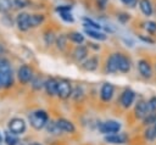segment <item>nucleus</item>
Segmentation results:
<instances>
[{"label": "nucleus", "instance_id": "obj_17", "mask_svg": "<svg viewBox=\"0 0 156 145\" xmlns=\"http://www.w3.org/2000/svg\"><path fill=\"white\" fill-rule=\"evenodd\" d=\"M134 113H135V117L141 119V118H145L147 115H149V110H147V104L146 101H138V104L135 105V108H134Z\"/></svg>", "mask_w": 156, "mask_h": 145}, {"label": "nucleus", "instance_id": "obj_30", "mask_svg": "<svg viewBox=\"0 0 156 145\" xmlns=\"http://www.w3.org/2000/svg\"><path fill=\"white\" fill-rule=\"evenodd\" d=\"M44 83H45V80H43L39 76H38V77H33V79L30 80L32 88H33L34 90H40L41 88H44Z\"/></svg>", "mask_w": 156, "mask_h": 145}, {"label": "nucleus", "instance_id": "obj_18", "mask_svg": "<svg viewBox=\"0 0 156 145\" xmlns=\"http://www.w3.org/2000/svg\"><path fill=\"white\" fill-rule=\"evenodd\" d=\"M128 136L123 133H115V134H108L105 136V141L110 144H124L127 143Z\"/></svg>", "mask_w": 156, "mask_h": 145}, {"label": "nucleus", "instance_id": "obj_43", "mask_svg": "<svg viewBox=\"0 0 156 145\" xmlns=\"http://www.w3.org/2000/svg\"><path fill=\"white\" fill-rule=\"evenodd\" d=\"M88 48L94 49V50H99V49H100V45H96V44H94V43H88Z\"/></svg>", "mask_w": 156, "mask_h": 145}, {"label": "nucleus", "instance_id": "obj_27", "mask_svg": "<svg viewBox=\"0 0 156 145\" xmlns=\"http://www.w3.org/2000/svg\"><path fill=\"white\" fill-rule=\"evenodd\" d=\"M13 1V9L18 11H23L32 6V0H12Z\"/></svg>", "mask_w": 156, "mask_h": 145}, {"label": "nucleus", "instance_id": "obj_4", "mask_svg": "<svg viewBox=\"0 0 156 145\" xmlns=\"http://www.w3.org/2000/svg\"><path fill=\"white\" fill-rule=\"evenodd\" d=\"M99 130L102 133V134H115V133H118L121 130V124L117 122V121H113V119H108L106 122H102L99 124Z\"/></svg>", "mask_w": 156, "mask_h": 145}, {"label": "nucleus", "instance_id": "obj_8", "mask_svg": "<svg viewBox=\"0 0 156 145\" xmlns=\"http://www.w3.org/2000/svg\"><path fill=\"white\" fill-rule=\"evenodd\" d=\"M88 46H85V45H82V44H79V45H77L76 48H74V50L72 51V57H73V60L74 61H77V62H79V63H82L87 57H88Z\"/></svg>", "mask_w": 156, "mask_h": 145}, {"label": "nucleus", "instance_id": "obj_46", "mask_svg": "<svg viewBox=\"0 0 156 145\" xmlns=\"http://www.w3.org/2000/svg\"><path fill=\"white\" fill-rule=\"evenodd\" d=\"M152 126H154V127H155V129H156V121H155V123H154Z\"/></svg>", "mask_w": 156, "mask_h": 145}, {"label": "nucleus", "instance_id": "obj_33", "mask_svg": "<svg viewBox=\"0 0 156 145\" xmlns=\"http://www.w3.org/2000/svg\"><path fill=\"white\" fill-rule=\"evenodd\" d=\"M83 96H84V91H83L82 87H76V88L72 90V97H73L76 101L82 100Z\"/></svg>", "mask_w": 156, "mask_h": 145}, {"label": "nucleus", "instance_id": "obj_16", "mask_svg": "<svg viewBox=\"0 0 156 145\" xmlns=\"http://www.w3.org/2000/svg\"><path fill=\"white\" fill-rule=\"evenodd\" d=\"M56 123L62 133H74L76 132L74 124L66 118H58V119H56Z\"/></svg>", "mask_w": 156, "mask_h": 145}, {"label": "nucleus", "instance_id": "obj_9", "mask_svg": "<svg viewBox=\"0 0 156 145\" xmlns=\"http://www.w3.org/2000/svg\"><path fill=\"white\" fill-rule=\"evenodd\" d=\"M135 99V93L132 89H126L119 97V102L124 108H128L129 106H132V104L134 102Z\"/></svg>", "mask_w": 156, "mask_h": 145}, {"label": "nucleus", "instance_id": "obj_6", "mask_svg": "<svg viewBox=\"0 0 156 145\" xmlns=\"http://www.w3.org/2000/svg\"><path fill=\"white\" fill-rule=\"evenodd\" d=\"M57 96L62 100H66L69 96H72V87H71V83L68 80H66V79H60L58 80Z\"/></svg>", "mask_w": 156, "mask_h": 145}, {"label": "nucleus", "instance_id": "obj_44", "mask_svg": "<svg viewBox=\"0 0 156 145\" xmlns=\"http://www.w3.org/2000/svg\"><path fill=\"white\" fill-rule=\"evenodd\" d=\"M30 145H41V144H39V143H32Z\"/></svg>", "mask_w": 156, "mask_h": 145}, {"label": "nucleus", "instance_id": "obj_10", "mask_svg": "<svg viewBox=\"0 0 156 145\" xmlns=\"http://www.w3.org/2000/svg\"><path fill=\"white\" fill-rule=\"evenodd\" d=\"M138 71L144 78H151L152 77V67L149 61L146 60H139L138 61Z\"/></svg>", "mask_w": 156, "mask_h": 145}, {"label": "nucleus", "instance_id": "obj_25", "mask_svg": "<svg viewBox=\"0 0 156 145\" xmlns=\"http://www.w3.org/2000/svg\"><path fill=\"white\" fill-rule=\"evenodd\" d=\"M45 128H46L48 133H49V134H51V135H58V134H61V133H62V132H61V129L58 128V126H57L56 121H49V122L46 123Z\"/></svg>", "mask_w": 156, "mask_h": 145}, {"label": "nucleus", "instance_id": "obj_28", "mask_svg": "<svg viewBox=\"0 0 156 145\" xmlns=\"http://www.w3.org/2000/svg\"><path fill=\"white\" fill-rule=\"evenodd\" d=\"M83 27L84 28H90V29H99V30L102 28V26L100 23H98L96 21H94V19H91L89 17H84L83 18Z\"/></svg>", "mask_w": 156, "mask_h": 145}, {"label": "nucleus", "instance_id": "obj_3", "mask_svg": "<svg viewBox=\"0 0 156 145\" xmlns=\"http://www.w3.org/2000/svg\"><path fill=\"white\" fill-rule=\"evenodd\" d=\"M30 13L26 11H20L15 17V24L20 32H28L30 29Z\"/></svg>", "mask_w": 156, "mask_h": 145}, {"label": "nucleus", "instance_id": "obj_12", "mask_svg": "<svg viewBox=\"0 0 156 145\" xmlns=\"http://www.w3.org/2000/svg\"><path fill=\"white\" fill-rule=\"evenodd\" d=\"M117 57H118V71L122 73H128L132 67L130 60L121 52H117Z\"/></svg>", "mask_w": 156, "mask_h": 145}, {"label": "nucleus", "instance_id": "obj_37", "mask_svg": "<svg viewBox=\"0 0 156 145\" xmlns=\"http://www.w3.org/2000/svg\"><path fill=\"white\" fill-rule=\"evenodd\" d=\"M146 104H147L149 113H154L156 111V97H151L149 101H146Z\"/></svg>", "mask_w": 156, "mask_h": 145}, {"label": "nucleus", "instance_id": "obj_2", "mask_svg": "<svg viewBox=\"0 0 156 145\" xmlns=\"http://www.w3.org/2000/svg\"><path fill=\"white\" fill-rule=\"evenodd\" d=\"M28 122L34 129L40 130L45 128L46 123L49 122V116L44 110H35L28 115Z\"/></svg>", "mask_w": 156, "mask_h": 145}, {"label": "nucleus", "instance_id": "obj_15", "mask_svg": "<svg viewBox=\"0 0 156 145\" xmlns=\"http://www.w3.org/2000/svg\"><path fill=\"white\" fill-rule=\"evenodd\" d=\"M105 69L108 73H116V72H118V57H117V52L116 54H111L110 57L106 60Z\"/></svg>", "mask_w": 156, "mask_h": 145}, {"label": "nucleus", "instance_id": "obj_34", "mask_svg": "<svg viewBox=\"0 0 156 145\" xmlns=\"http://www.w3.org/2000/svg\"><path fill=\"white\" fill-rule=\"evenodd\" d=\"M143 26H144V28H145V30L147 33H150V34L156 33V22H154V21H146V22L143 23Z\"/></svg>", "mask_w": 156, "mask_h": 145}, {"label": "nucleus", "instance_id": "obj_19", "mask_svg": "<svg viewBox=\"0 0 156 145\" xmlns=\"http://www.w3.org/2000/svg\"><path fill=\"white\" fill-rule=\"evenodd\" d=\"M141 13L146 17H150L152 16L154 13V6H152V2L151 0H139V4H138Z\"/></svg>", "mask_w": 156, "mask_h": 145}, {"label": "nucleus", "instance_id": "obj_14", "mask_svg": "<svg viewBox=\"0 0 156 145\" xmlns=\"http://www.w3.org/2000/svg\"><path fill=\"white\" fill-rule=\"evenodd\" d=\"M82 68L84 69V71H88V72H93V71H95L96 68H98V66H99V58H98V56H89V57H87L83 62H82Z\"/></svg>", "mask_w": 156, "mask_h": 145}, {"label": "nucleus", "instance_id": "obj_38", "mask_svg": "<svg viewBox=\"0 0 156 145\" xmlns=\"http://www.w3.org/2000/svg\"><path fill=\"white\" fill-rule=\"evenodd\" d=\"M126 7H128V9H134L135 6H138V4H139V0H119Z\"/></svg>", "mask_w": 156, "mask_h": 145}, {"label": "nucleus", "instance_id": "obj_11", "mask_svg": "<svg viewBox=\"0 0 156 145\" xmlns=\"http://www.w3.org/2000/svg\"><path fill=\"white\" fill-rule=\"evenodd\" d=\"M113 93H115V88L111 83H104L101 89H100V97L102 101L107 102L112 99L113 96Z\"/></svg>", "mask_w": 156, "mask_h": 145}, {"label": "nucleus", "instance_id": "obj_42", "mask_svg": "<svg viewBox=\"0 0 156 145\" xmlns=\"http://www.w3.org/2000/svg\"><path fill=\"white\" fill-rule=\"evenodd\" d=\"M6 52H7V49H6L5 44L0 43V56H4V55H5Z\"/></svg>", "mask_w": 156, "mask_h": 145}, {"label": "nucleus", "instance_id": "obj_23", "mask_svg": "<svg viewBox=\"0 0 156 145\" xmlns=\"http://www.w3.org/2000/svg\"><path fill=\"white\" fill-rule=\"evenodd\" d=\"M67 35H68L69 41H72L73 44L79 45V44H83V43H84V35H83V33H80V32L73 30V32L67 33Z\"/></svg>", "mask_w": 156, "mask_h": 145}, {"label": "nucleus", "instance_id": "obj_39", "mask_svg": "<svg viewBox=\"0 0 156 145\" xmlns=\"http://www.w3.org/2000/svg\"><path fill=\"white\" fill-rule=\"evenodd\" d=\"M95 5L100 11H104L108 5V0H95Z\"/></svg>", "mask_w": 156, "mask_h": 145}, {"label": "nucleus", "instance_id": "obj_29", "mask_svg": "<svg viewBox=\"0 0 156 145\" xmlns=\"http://www.w3.org/2000/svg\"><path fill=\"white\" fill-rule=\"evenodd\" d=\"M4 138H5V143H6V145H17V144L20 143L18 138L16 136V134L11 133L10 130H9V132H5Z\"/></svg>", "mask_w": 156, "mask_h": 145}, {"label": "nucleus", "instance_id": "obj_20", "mask_svg": "<svg viewBox=\"0 0 156 145\" xmlns=\"http://www.w3.org/2000/svg\"><path fill=\"white\" fill-rule=\"evenodd\" d=\"M29 22H30V29L38 28L45 22V15L40 13V12H33V13H30Z\"/></svg>", "mask_w": 156, "mask_h": 145}, {"label": "nucleus", "instance_id": "obj_36", "mask_svg": "<svg viewBox=\"0 0 156 145\" xmlns=\"http://www.w3.org/2000/svg\"><path fill=\"white\" fill-rule=\"evenodd\" d=\"M117 19H118V22H121L122 24H124V23H127L130 19V16L127 12H118L117 13Z\"/></svg>", "mask_w": 156, "mask_h": 145}, {"label": "nucleus", "instance_id": "obj_13", "mask_svg": "<svg viewBox=\"0 0 156 145\" xmlns=\"http://www.w3.org/2000/svg\"><path fill=\"white\" fill-rule=\"evenodd\" d=\"M57 88H58V80L55 78H48L44 83V89L49 96L57 95Z\"/></svg>", "mask_w": 156, "mask_h": 145}, {"label": "nucleus", "instance_id": "obj_32", "mask_svg": "<svg viewBox=\"0 0 156 145\" xmlns=\"http://www.w3.org/2000/svg\"><path fill=\"white\" fill-rule=\"evenodd\" d=\"M58 15H60V18L62 21L67 22V23H73L74 22V17H73L71 11H62V12H58Z\"/></svg>", "mask_w": 156, "mask_h": 145}, {"label": "nucleus", "instance_id": "obj_40", "mask_svg": "<svg viewBox=\"0 0 156 145\" xmlns=\"http://www.w3.org/2000/svg\"><path fill=\"white\" fill-rule=\"evenodd\" d=\"M72 10V6L69 5H58L55 7V11L58 13V12H62V11H71Z\"/></svg>", "mask_w": 156, "mask_h": 145}, {"label": "nucleus", "instance_id": "obj_35", "mask_svg": "<svg viewBox=\"0 0 156 145\" xmlns=\"http://www.w3.org/2000/svg\"><path fill=\"white\" fill-rule=\"evenodd\" d=\"M145 138H146L147 140H154V139L156 138V129H155L154 126L150 127V128H147V129L145 130Z\"/></svg>", "mask_w": 156, "mask_h": 145}, {"label": "nucleus", "instance_id": "obj_45", "mask_svg": "<svg viewBox=\"0 0 156 145\" xmlns=\"http://www.w3.org/2000/svg\"><path fill=\"white\" fill-rule=\"evenodd\" d=\"M1 140H2V136H1V133H0V143H1Z\"/></svg>", "mask_w": 156, "mask_h": 145}, {"label": "nucleus", "instance_id": "obj_21", "mask_svg": "<svg viewBox=\"0 0 156 145\" xmlns=\"http://www.w3.org/2000/svg\"><path fill=\"white\" fill-rule=\"evenodd\" d=\"M84 33H85L89 38H91V39H94V40H98V41H104V40L107 39L106 33H102V32H100L99 29L84 28Z\"/></svg>", "mask_w": 156, "mask_h": 145}, {"label": "nucleus", "instance_id": "obj_1", "mask_svg": "<svg viewBox=\"0 0 156 145\" xmlns=\"http://www.w3.org/2000/svg\"><path fill=\"white\" fill-rule=\"evenodd\" d=\"M13 84V73L9 60L0 56V89H7Z\"/></svg>", "mask_w": 156, "mask_h": 145}, {"label": "nucleus", "instance_id": "obj_41", "mask_svg": "<svg viewBox=\"0 0 156 145\" xmlns=\"http://www.w3.org/2000/svg\"><path fill=\"white\" fill-rule=\"evenodd\" d=\"M139 39L143 40L144 43H147V44H155V40H154V39H151V38H149V37H145V35H143V34H139Z\"/></svg>", "mask_w": 156, "mask_h": 145}, {"label": "nucleus", "instance_id": "obj_31", "mask_svg": "<svg viewBox=\"0 0 156 145\" xmlns=\"http://www.w3.org/2000/svg\"><path fill=\"white\" fill-rule=\"evenodd\" d=\"M1 23L4 26H6V27H12L13 23H16V22H15V18H12L11 15H10V12H9V13L1 15Z\"/></svg>", "mask_w": 156, "mask_h": 145}, {"label": "nucleus", "instance_id": "obj_22", "mask_svg": "<svg viewBox=\"0 0 156 145\" xmlns=\"http://www.w3.org/2000/svg\"><path fill=\"white\" fill-rule=\"evenodd\" d=\"M68 35L65 34V33H61L56 37V40H55V45L56 48L60 50V51H63L67 49V45H68Z\"/></svg>", "mask_w": 156, "mask_h": 145}, {"label": "nucleus", "instance_id": "obj_5", "mask_svg": "<svg viewBox=\"0 0 156 145\" xmlns=\"http://www.w3.org/2000/svg\"><path fill=\"white\" fill-rule=\"evenodd\" d=\"M17 78L22 84H28L33 79V69L28 65H22L17 71Z\"/></svg>", "mask_w": 156, "mask_h": 145}, {"label": "nucleus", "instance_id": "obj_24", "mask_svg": "<svg viewBox=\"0 0 156 145\" xmlns=\"http://www.w3.org/2000/svg\"><path fill=\"white\" fill-rule=\"evenodd\" d=\"M56 34L54 33V30L51 29H48L46 32H44L43 34V39H44V43L46 46H51L52 44H55V40H56Z\"/></svg>", "mask_w": 156, "mask_h": 145}, {"label": "nucleus", "instance_id": "obj_26", "mask_svg": "<svg viewBox=\"0 0 156 145\" xmlns=\"http://www.w3.org/2000/svg\"><path fill=\"white\" fill-rule=\"evenodd\" d=\"M13 9V1L12 0H0V15L9 13Z\"/></svg>", "mask_w": 156, "mask_h": 145}, {"label": "nucleus", "instance_id": "obj_7", "mask_svg": "<svg viewBox=\"0 0 156 145\" xmlns=\"http://www.w3.org/2000/svg\"><path fill=\"white\" fill-rule=\"evenodd\" d=\"M26 122L22 119V118H12L10 122H9V130L16 135H20V134H23L26 132Z\"/></svg>", "mask_w": 156, "mask_h": 145}]
</instances>
